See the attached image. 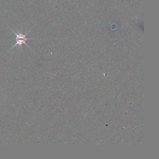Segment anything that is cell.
I'll return each instance as SVG.
<instances>
[{"mask_svg":"<svg viewBox=\"0 0 159 159\" xmlns=\"http://www.w3.org/2000/svg\"><path fill=\"white\" fill-rule=\"evenodd\" d=\"M13 32L14 33L15 35H16V42L15 43L14 45H13L12 47V48L11 49H12V48L15 47L16 46H19V47L21 48L22 44H25L26 46H27L28 47L30 48V47H29V45L27 44L26 43V41L27 40H29L30 39H28L26 37V35L28 34L29 32H27L25 34H23L22 33H20V32H16L14 31H13Z\"/></svg>","mask_w":159,"mask_h":159,"instance_id":"6da1fadb","label":"cell"}]
</instances>
